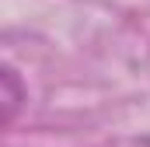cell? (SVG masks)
I'll return each mask as SVG.
<instances>
[{
	"label": "cell",
	"instance_id": "obj_1",
	"mask_svg": "<svg viewBox=\"0 0 150 147\" xmlns=\"http://www.w3.org/2000/svg\"><path fill=\"white\" fill-rule=\"evenodd\" d=\"M4 88H7V112H4V119H11L14 109H18V102H21V91L14 84V70H4Z\"/></svg>",
	"mask_w": 150,
	"mask_h": 147
}]
</instances>
